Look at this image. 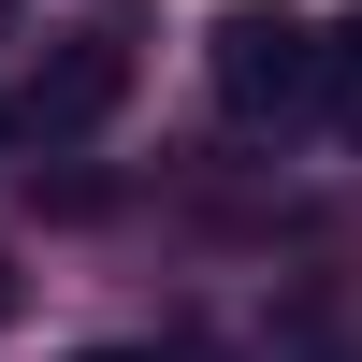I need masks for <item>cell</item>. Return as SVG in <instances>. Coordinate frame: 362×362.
<instances>
[{"mask_svg":"<svg viewBox=\"0 0 362 362\" xmlns=\"http://www.w3.org/2000/svg\"><path fill=\"white\" fill-rule=\"evenodd\" d=\"M131 73H145V15H73V29L44 44V73H29L15 131H44V145H87L116 102H131Z\"/></svg>","mask_w":362,"mask_h":362,"instance_id":"1","label":"cell"},{"mask_svg":"<svg viewBox=\"0 0 362 362\" xmlns=\"http://www.w3.org/2000/svg\"><path fill=\"white\" fill-rule=\"evenodd\" d=\"M0 145H15V116H0Z\"/></svg>","mask_w":362,"mask_h":362,"instance_id":"6","label":"cell"},{"mask_svg":"<svg viewBox=\"0 0 362 362\" xmlns=\"http://www.w3.org/2000/svg\"><path fill=\"white\" fill-rule=\"evenodd\" d=\"M319 102H334V116H362V15H334V29H319Z\"/></svg>","mask_w":362,"mask_h":362,"instance_id":"3","label":"cell"},{"mask_svg":"<svg viewBox=\"0 0 362 362\" xmlns=\"http://www.w3.org/2000/svg\"><path fill=\"white\" fill-rule=\"evenodd\" d=\"M0 319H15V261H0Z\"/></svg>","mask_w":362,"mask_h":362,"instance_id":"4","label":"cell"},{"mask_svg":"<svg viewBox=\"0 0 362 362\" xmlns=\"http://www.w3.org/2000/svg\"><path fill=\"white\" fill-rule=\"evenodd\" d=\"M218 102H232V116L319 102V29H305V15H232V29H218Z\"/></svg>","mask_w":362,"mask_h":362,"instance_id":"2","label":"cell"},{"mask_svg":"<svg viewBox=\"0 0 362 362\" xmlns=\"http://www.w3.org/2000/svg\"><path fill=\"white\" fill-rule=\"evenodd\" d=\"M15 29H29V15H15V0H0V44H15Z\"/></svg>","mask_w":362,"mask_h":362,"instance_id":"5","label":"cell"}]
</instances>
